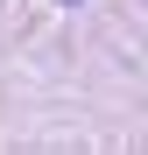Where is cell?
I'll return each instance as SVG.
<instances>
[{
	"label": "cell",
	"mask_w": 148,
	"mask_h": 155,
	"mask_svg": "<svg viewBox=\"0 0 148 155\" xmlns=\"http://www.w3.org/2000/svg\"><path fill=\"white\" fill-rule=\"evenodd\" d=\"M57 7H78V0H57Z\"/></svg>",
	"instance_id": "6da1fadb"
}]
</instances>
